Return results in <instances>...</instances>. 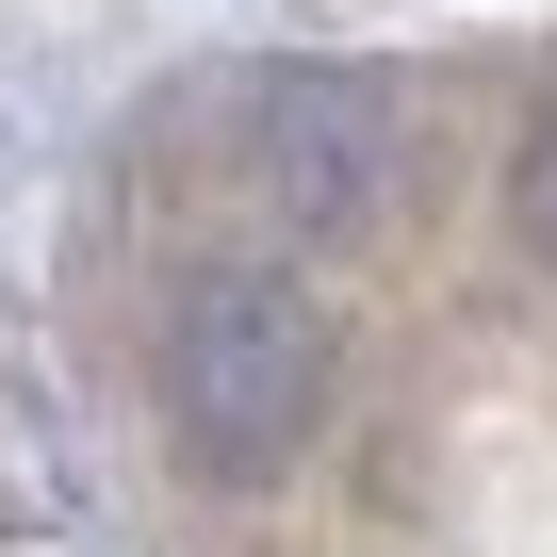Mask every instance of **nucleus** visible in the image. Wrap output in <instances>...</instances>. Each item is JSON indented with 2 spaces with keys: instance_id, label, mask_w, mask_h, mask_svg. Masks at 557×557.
Segmentation results:
<instances>
[{
  "instance_id": "f257e3e1",
  "label": "nucleus",
  "mask_w": 557,
  "mask_h": 557,
  "mask_svg": "<svg viewBox=\"0 0 557 557\" xmlns=\"http://www.w3.org/2000/svg\"><path fill=\"white\" fill-rule=\"evenodd\" d=\"M148 394L181 426L197 475H296L329 394H345V329L296 262H197L164 296V345H148Z\"/></svg>"
},
{
  "instance_id": "f03ea898",
  "label": "nucleus",
  "mask_w": 557,
  "mask_h": 557,
  "mask_svg": "<svg viewBox=\"0 0 557 557\" xmlns=\"http://www.w3.org/2000/svg\"><path fill=\"white\" fill-rule=\"evenodd\" d=\"M394 164H410V132L361 66H262L246 83V181L278 230H377Z\"/></svg>"
},
{
  "instance_id": "7ed1b4c3",
  "label": "nucleus",
  "mask_w": 557,
  "mask_h": 557,
  "mask_svg": "<svg viewBox=\"0 0 557 557\" xmlns=\"http://www.w3.org/2000/svg\"><path fill=\"white\" fill-rule=\"evenodd\" d=\"M508 230H524V262H557V115L508 148Z\"/></svg>"
}]
</instances>
